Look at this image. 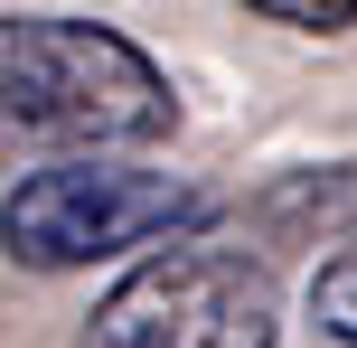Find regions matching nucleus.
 <instances>
[{
  "label": "nucleus",
  "mask_w": 357,
  "mask_h": 348,
  "mask_svg": "<svg viewBox=\"0 0 357 348\" xmlns=\"http://www.w3.org/2000/svg\"><path fill=\"white\" fill-rule=\"evenodd\" d=\"M197 217V188L178 169H123V160H38L0 198L10 264L29 273H75V264L160 245Z\"/></svg>",
  "instance_id": "nucleus-3"
},
{
  "label": "nucleus",
  "mask_w": 357,
  "mask_h": 348,
  "mask_svg": "<svg viewBox=\"0 0 357 348\" xmlns=\"http://www.w3.org/2000/svg\"><path fill=\"white\" fill-rule=\"evenodd\" d=\"M0 104L19 142H66V151H123L178 132V85L123 29H94V19H10Z\"/></svg>",
  "instance_id": "nucleus-1"
},
{
  "label": "nucleus",
  "mask_w": 357,
  "mask_h": 348,
  "mask_svg": "<svg viewBox=\"0 0 357 348\" xmlns=\"http://www.w3.org/2000/svg\"><path fill=\"white\" fill-rule=\"evenodd\" d=\"M254 19H273V29H310V38H348L357 29V0H245Z\"/></svg>",
  "instance_id": "nucleus-5"
},
{
  "label": "nucleus",
  "mask_w": 357,
  "mask_h": 348,
  "mask_svg": "<svg viewBox=\"0 0 357 348\" xmlns=\"http://www.w3.org/2000/svg\"><path fill=\"white\" fill-rule=\"evenodd\" d=\"M310 330L339 339V348H357V245H348V255H329L320 273H310Z\"/></svg>",
  "instance_id": "nucleus-4"
},
{
  "label": "nucleus",
  "mask_w": 357,
  "mask_h": 348,
  "mask_svg": "<svg viewBox=\"0 0 357 348\" xmlns=\"http://www.w3.org/2000/svg\"><path fill=\"white\" fill-rule=\"evenodd\" d=\"M273 339H282L273 264L207 236L142 255L85 320V348H273Z\"/></svg>",
  "instance_id": "nucleus-2"
}]
</instances>
